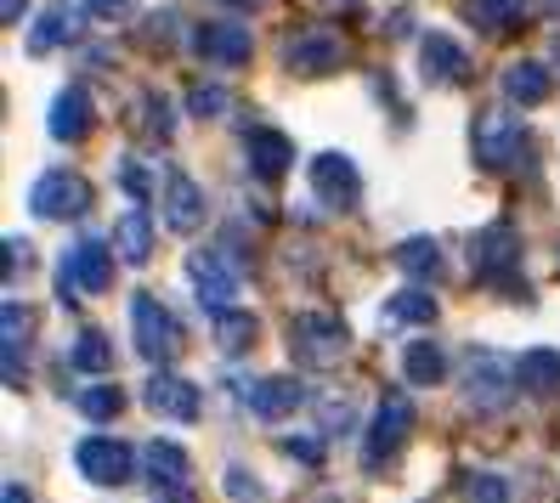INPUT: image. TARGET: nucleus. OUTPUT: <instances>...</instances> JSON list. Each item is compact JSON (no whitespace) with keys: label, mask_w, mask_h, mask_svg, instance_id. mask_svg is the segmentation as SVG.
Here are the masks:
<instances>
[{"label":"nucleus","mask_w":560,"mask_h":503,"mask_svg":"<svg viewBox=\"0 0 560 503\" xmlns=\"http://www.w3.org/2000/svg\"><path fill=\"white\" fill-rule=\"evenodd\" d=\"M515 379L526 390H560V351L555 346H533L515 362Z\"/></svg>","instance_id":"25"},{"label":"nucleus","mask_w":560,"mask_h":503,"mask_svg":"<svg viewBox=\"0 0 560 503\" xmlns=\"http://www.w3.org/2000/svg\"><path fill=\"white\" fill-rule=\"evenodd\" d=\"M249 171L260 176V182H278L289 164H294V148H289V137L283 130H249Z\"/></svg>","instance_id":"20"},{"label":"nucleus","mask_w":560,"mask_h":503,"mask_svg":"<svg viewBox=\"0 0 560 503\" xmlns=\"http://www.w3.org/2000/svg\"><path fill=\"white\" fill-rule=\"evenodd\" d=\"M62 289H69V294H108L114 289V255H108V244H96V238L69 244V255H62Z\"/></svg>","instance_id":"7"},{"label":"nucleus","mask_w":560,"mask_h":503,"mask_svg":"<svg viewBox=\"0 0 560 503\" xmlns=\"http://www.w3.org/2000/svg\"><path fill=\"white\" fill-rule=\"evenodd\" d=\"M164 221H171V232H182V238L205 226V192H199V182H192L187 171L164 176Z\"/></svg>","instance_id":"13"},{"label":"nucleus","mask_w":560,"mask_h":503,"mask_svg":"<svg viewBox=\"0 0 560 503\" xmlns=\"http://www.w3.org/2000/svg\"><path fill=\"white\" fill-rule=\"evenodd\" d=\"M226 7H255V0H226Z\"/></svg>","instance_id":"43"},{"label":"nucleus","mask_w":560,"mask_h":503,"mask_svg":"<svg viewBox=\"0 0 560 503\" xmlns=\"http://www.w3.org/2000/svg\"><path fill=\"white\" fill-rule=\"evenodd\" d=\"M0 17H7V23H18V17H23V0H7V7H0Z\"/></svg>","instance_id":"41"},{"label":"nucleus","mask_w":560,"mask_h":503,"mask_svg":"<svg viewBox=\"0 0 560 503\" xmlns=\"http://www.w3.org/2000/svg\"><path fill=\"white\" fill-rule=\"evenodd\" d=\"M244 401H249V413H255V419L278 424V419H289L294 408H301V401H306V390H301V379L272 374V379H255V385L244 390Z\"/></svg>","instance_id":"16"},{"label":"nucleus","mask_w":560,"mask_h":503,"mask_svg":"<svg viewBox=\"0 0 560 503\" xmlns=\"http://www.w3.org/2000/svg\"><path fill=\"white\" fill-rule=\"evenodd\" d=\"M28 204H35V215L46 221H74L91 210V182L74 176V171H46L35 187H28Z\"/></svg>","instance_id":"6"},{"label":"nucleus","mask_w":560,"mask_h":503,"mask_svg":"<svg viewBox=\"0 0 560 503\" xmlns=\"http://www.w3.org/2000/svg\"><path fill=\"white\" fill-rule=\"evenodd\" d=\"M119 187L130 192V198H148V171L137 159H119Z\"/></svg>","instance_id":"35"},{"label":"nucleus","mask_w":560,"mask_h":503,"mask_svg":"<svg viewBox=\"0 0 560 503\" xmlns=\"http://www.w3.org/2000/svg\"><path fill=\"white\" fill-rule=\"evenodd\" d=\"M226 492H233L238 503H260V487L249 481V469H238V464L226 469Z\"/></svg>","instance_id":"36"},{"label":"nucleus","mask_w":560,"mask_h":503,"mask_svg":"<svg viewBox=\"0 0 560 503\" xmlns=\"http://www.w3.org/2000/svg\"><path fill=\"white\" fill-rule=\"evenodd\" d=\"M215 340H221V351H249L255 346V317L249 312H233V306H226V312H215Z\"/></svg>","instance_id":"29"},{"label":"nucleus","mask_w":560,"mask_h":503,"mask_svg":"<svg viewBox=\"0 0 560 503\" xmlns=\"http://www.w3.org/2000/svg\"><path fill=\"white\" fill-rule=\"evenodd\" d=\"M142 464H148L153 487H187V453L176 442H148Z\"/></svg>","instance_id":"26"},{"label":"nucleus","mask_w":560,"mask_h":503,"mask_svg":"<svg viewBox=\"0 0 560 503\" xmlns=\"http://www.w3.org/2000/svg\"><path fill=\"white\" fill-rule=\"evenodd\" d=\"M74 401H80L85 419H114V413H125V390H119V385H85Z\"/></svg>","instance_id":"32"},{"label":"nucleus","mask_w":560,"mask_h":503,"mask_svg":"<svg viewBox=\"0 0 560 503\" xmlns=\"http://www.w3.org/2000/svg\"><path fill=\"white\" fill-rule=\"evenodd\" d=\"M555 69H560V35H555Z\"/></svg>","instance_id":"44"},{"label":"nucleus","mask_w":560,"mask_h":503,"mask_svg":"<svg viewBox=\"0 0 560 503\" xmlns=\"http://www.w3.org/2000/svg\"><path fill=\"white\" fill-rule=\"evenodd\" d=\"M385 35H413V17L408 12H390L385 17Z\"/></svg>","instance_id":"40"},{"label":"nucleus","mask_w":560,"mask_h":503,"mask_svg":"<svg viewBox=\"0 0 560 503\" xmlns=\"http://www.w3.org/2000/svg\"><path fill=\"white\" fill-rule=\"evenodd\" d=\"M187 283H192V294L205 300L210 312H226L238 300V266L226 260V249H192L187 255Z\"/></svg>","instance_id":"4"},{"label":"nucleus","mask_w":560,"mask_h":503,"mask_svg":"<svg viewBox=\"0 0 560 503\" xmlns=\"http://www.w3.org/2000/svg\"><path fill=\"white\" fill-rule=\"evenodd\" d=\"M397 266H402L408 278H419V283L442 278V249H436V238H402V244H397Z\"/></svg>","instance_id":"27"},{"label":"nucleus","mask_w":560,"mask_h":503,"mask_svg":"<svg viewBox=\"0 0 560 503\" xmlns=\"http://www.w3.org/2000/svg\"><path fill=\"white\" fill-rule=\"evenodd\" d=\"M402 379L408 385H442L447 379V351L419 340V346H402Z\"/></svg>","instance_id":"23"},{"label":"nucleus","mask_w":560,"mask_h":503,"mask_svg":"<svg viewBox=\"0 0 560 503\" xmlns=\"http://www.w3.org/2000/svg\"><path fill=\"white\" fill-rule=\"evenodd\" d=\"M74 367L80 374H108L114 367V351H108V334L103 328H85V334H74Z\"/></svg>","instance_id":"28"},{"label":"nucleus","mask_w":560,"mask_h":503,"mask_svg":"<svg viewBox=\"0 0 560 503\" xmlns=\"http://www.w3.org/2000/svg\"><path fill=\"white\" fill-rule=\"evenodd\" d=\"M80 23H85V7H46L35 17V35H28V51H57V46H69L80 35Z\"/></svg>","instance_id":"19"},{"label":"nucleus","mask_w":560,"mask_h":503,"mask_svg":"<svg viewBox=\"0 0 560 503\" xmlns=\"http://www.w3.org/2000/svg\"><path fill=\"white\" fill-rule=\"evenodd\" d=\"M458 498L465 503H510V481L487 476V469H470V476H458Z\"/></svg>","instance_id":"31"},{"label":"nucleus","mask_w":560,"mask_h":503,"mask_svg":"<svg viewBox=\"0 0 560 503\" xmlns=\"http://www.w3.org/2000/svg\"><path fill=\"white\" fill-rule=\"evenodd\" d=\"M408 424H413V401H408L402 390H385V396H380V413H374V424H369V442H362V458L385 464L390 453L402 447Z\"/></svg>","instance_id":"8"},{"label":"nucleus","mask_w":560,"mask_h":503,"mask_svg":"<svg viewBox=\"0 0 560 503\" xmlns=\"http://www.w3.org/2000/svg\"><path fill=\"white\" fill-rule=\"evenodd\" d=\"M130 334H137V351L148 362H171L182 351V323L153 294H130Z\"/></svg>","instance_id":"3"},{"label":"nucleus","mask_w":560,"mask_h":503,"mask_svg":"<svg viewBox=\"0 0 560 503\" xmlns=\"http://www.w3.org/2000/svg\"><path fill=\"white\" fill-rule=\"evenodd\" d=\"M294 458H301V464H323V442H283Z\"/></svg>","instance_id":"38"},{"label":"nucleus","mask_w":560,"mask_h":503,"mask_svg":"<svg viewBox=\"0 0 560 503\" xmlns=\"http://www.w3.org/2000/svg\"><path fill=\"white\" fill-rule=\"evenodd\" d=\"M7 503H28V492L23 487H7Z\"/></svg>","instance_id":"42"},{"label":"nucleus","mask_w":560,"mask_h":503,"mask_svg":"<svg viewBox=\"0 0 560 503\" xmlns=\"http://www.w3.org/2000/svg\"><path fill=\"white\" fill-rule=\"evenodd\" d=\"M74 464L91 487H125L130 469H137V453H130V442H119V435H85L74 447Z\"/></svg>","instance_id":"5"},{"label":"nucleus","mask_w":560,"mask_h":503,"mask_svg":"<svg viewBox=\"0 0 560 503\" xmlns=\"http://www.w3.org/2000/svg\"><path fill=\"white\" fill-rule=\"evenodd\" d=\"M142 401H148L159 419H182V424L199 419V385H187V379H176V374H153V379L142 385Z\"/></svg>","instance_id":"14"},{"label":"nucleus","mask_w":560,"mask_h":503,"mask_svg":"<svg viewBox=\"0 0 560 503\" xmlns=\"http://www.w3.org/2000/svg\"><path fill=\"white\" fill-rule=\"evenodd\" d=\"M340 35H328V28H306V35H294L283 62H289V74H328V69H340Z\"/></svg>","instance_id":"12"},{"label":"nucleus","mask_w":560,"mask_h":503,"mask_svg":"<svg viewBox=\"0 0 560 503\" xmlns=\"http://www.w3.org/2000/svg\"><path fill=\"white\" fill-rule=\"evenodd\" d=\"M549 69L544 62H510L504 69V96L515 108H538V103H549Z\"/></svg>","instance_id":"22"},{"label":"nucleus","mask_w":560,"mask_h":503,"mask_svg":"<svg viewBox=\"0 0 560 503\" xmlns=\"http://www.w3.org/2000/svg\"><path fill=\"white\" fill-rule=\"evenodd\" d=\"M46 130L57 142H80L85 130H91V96L74 85V91H57V103H51V114H46Z\"/></svg>","instance_id":"21"},{"label":"nucleus","mask_w":560,"mask_h":503,"mask_svg":"<svg viewBox=\"0 0 560 503\" xmlns=\"http://www.w3.org/2000/svg\"><path fill=\"white\" fill-rule=\"evenodd\" d=\"M476 266L487 283H515V266H521V238L510 221H492L481 238H476Z\"/></svg>","instance_id":"11"},{"label":"nucleus","mask_w":560,"mask_h":503,"mask_svg":"<svg viewBox=\"0 0 560 503\" xmlns=\"http://www.w3.org/2000/svg\"><path fill=\"white\" fill-rule=\"evenodd\" d=\"M312 192L323 210H357V192H362V176L346 153H317L312 159Z\"/></svg>","instance_id":"9"},{"label":"nucleus","mask_w":560,"mask_h":503,"mask_svg":"<svg viewBox=\"0 0 560 503\" xmlns=\"http://www.w3.org/2000/svg\"><path fill=\"white\" fill-rule=\"evenodd\" d=\"M91 23H125L130 12H137V0H80Z\"/></svg>","instance_id":"34"},{"label":"nucleus","mask_w":560,"mask_h":503,"mask_svg":"<svg viewBox=\"0 0 560 503\" xmlns=\"http://www.w3.org/2000/svg\"><path fill=\"white\" fill-rule=\"evenodd\" d=\"M521 12H526V0H470V17L487 28H510V23H521Z\"/></svg>","instance_id":"33"},{"label":"nucleus","mask_w":560,"mask_h":503,"mask_svg":"<svg viewBox=\"0 0 560 503\" xmlns=\"http://www.w3.org/2000/svg\"><path fill=\"white\" fill-rule=\"evenodd\" d=\"M465 396L481 413H504L510 408V367L492 351H470L465 356Z\"/></svg>","instance_id":"10"},{"label":"nucleus","mask_w":560,"mask_h":503,"mask_svg":"<svg viewBox=\"0 0 560 503\" xmlns=\"http://www.w3.org/2000/svg\"><path fill=\"white\" fill-rule=\"evenodd\" d=\"M114 249H119V260H130V266H148V260H153V221H148V210H142V198L119 215Z\"/></svg>","instance_id":"18"},{"label":"nucleus","mask_w":560,"mask_h":503,"mask_svg":"<svg viewBox=\"0 0 560 503\" xmlns=\"http://www.w3.org/2000/svg\"><path fill=\"white\" fill-rule=\"evenodd\" d=\"M470 142H476V164H481V171H521V164L533 159V137H526V125L499 114V108L476 114Z\"/></svg>","instance_id":"1"},{"label":"nucleus","mask_w":560,"mask_h":503,"mask_svg":"<svg viewBox=\"0 0 560 503\" xmlns=\"http://www.w3.org/2000/svg\"><path fill=\"white\" fill-rule=\"evenodd\" d=\"M199 51H205L210 62H221V69H244L249 51H255V40H249V28H244V23L215 17V23L199 28Z\"/></svg>","instance_id":"15"},{"label":"nucleus","mask_w":560,"mask_h":503,"mask_svg":"<svg viewBox=\"0 0 560 503\" xmlns=\"http://www.w3.org/2000/svg\"><path fill=\"white\" fill-rule=\"evenodd\" d=\"M390 323H436V300L424 294V289H397L390 294V306H385Z\"/></svg>","instance_id":"30"},{"label":"nucleus","mask_w":560,"mask_h":503,"mask_svg":"<svg viewBox=\"0 0 560 503\" xmlns=\"http://www.w3.org/2000/svg\"><path fill=\"white\" fill-rule=\"evenodd\" d=\"M23 272V238H7V278Z\"/></svg>","instance_id":"39"},{"label":"nucleus","mask_w":560,"mask_h":503,"mask_svg":"<svg viewBox=\"0 0 560 503\" xmlns=\"http://www.w3.org/2000/svg\"><path fill=\"white\" fill-rule=\"evenodd\" d=\"M289 346H294V356L312 362V367H335V362H346L351 334H346L340 317H328V312H301L289 323Z\"/></svg>","instance_id":"2"},{"label":"nucleus","mask_w":560,"mask_h":503,"mask_svg":"<svg viewBox=\"0 0 560 503\" xmlns=\"http://www.w3.org/2000/svg\"><path fill=\"white\" fill-rule=\"evenodd\" d=\"M192 114H221L226 108V91H215V85H205V91H192V103H187Z\"/></svg>","instance_id":"37"},{"label":"nucleus","mask_w":560,"mask_h":503,"mask_svg":"<svg viewBox=\"0 0 560 503\" xmlns=\"http://www.w3.org/2000/svg\"><path fill=\"white\" fill-rule=\"evenodd\" d=\"M419 69H424V80H436V85H465L470 80V57H465V46H458V40L431 35V40H424Z\"/></svg>","instance_id":"17"},{"label":"nucleus","mask_w":560,"mask_h":503,"mask_svg":"<svg viewBox=\"0 0 560 503\" xmlns=\"http://www.w3.org/2000/svg\"><path fill=\"white\" fill-rule=\"evenodd\" d=\"M28 323H35V312L18 306V300H7V312H0V328H7V379L18 385L23 379V346H28Z\"/></svg>","instance_id":"24"}]
</instances>
